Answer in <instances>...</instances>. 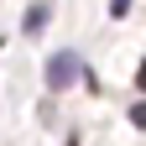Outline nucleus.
I'll return each mask as SVG.
<instances>
[{
  "label": "nucleus",
  "instance_id": "nucleus-3",
  "mask_svg": "<svg viewBox=\"0 0 146 146\" xmlns=\"http://www.w3.org/2000/svg\"><path fill=\"white\" fill-rule=\"evenodd\" d=\"M125 5H131V0H110V11H115V16H125Z\"/></svg>",
  "mask_w": 146,
  "mask_h": 146
},
{
  "label": "nucleus",
  "instance_id": "nucleus-2",
  "mask_svg": "<svg viewBox=\"0 0 146 146\" xmlns=\"http://www.w3.org/2000/svg\"><path fill=\"white\" fill-rule=\"evenodd\" d=\"M131 120H136V125H146V104H136V110H131Z\"/></svg>",
  "mask_w": 146,
  "mask_h": 146
},
{
  "label": "nucleus",
  "instance_id": "nucleus-1",
  "mask_svg": "<svg viewBox=\"0 0 146 146\" xmlns=\"http://www.w3.org/2000/svg\"><path fill=\"white\" fill-rule=\"evenodd\" d=\"M73 78H78V58H73V52H58V58L47 63V89H68Z\"/></svg>",
  "mask_w": 146,
  "mask_h": 146
},
{
  "label": "nucleus",
  "instance_id": "nucleus-4",
  "mask_svg": "<svg viewBox=\"0 0 146 146\" xmlns=\"http://www.w3.org/2000/svg\"><path fill=\"white\" fill-rule=\"evenodd\" d=\"M136 89H146V63H141V73H136Z\"/></svg>",
  "mask_w": 146,
  "mask_h": 146
}]
</instances>
